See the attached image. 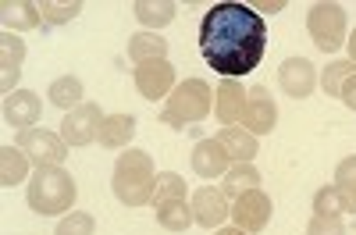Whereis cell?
I'll return each mask as SVG.
<instances>
[{
  "label": "cell",
  "instance_id": "30",
  "mask_svg": "<svg viewBox=\"0 0 356 235\" xmlns=\"http://www.w3.org/2000/svg\"><path fill=\"white\" fill-rule=\"evenodd\" d=\"M54 235H97V221L86 211H72V214L61 218V225H57Z\"/></svg>",
  "mask_w": 356,
  "mask_h": 235
},
{
  "label": "cell",
  "instance_id": "22",
  "mask_svg": "<svg viewBox=\"0 0 356 235\" xmlns=\"http://www.w3.org/2000/svg\"><path fill=\"white\" fill-rule=\"evenodd\" d=\"M250 189H260V171H257L253 164H232V168L225 171V179H221V193H225L228 200H239V196L250 193Z\"/></svg>",
  "mask_w": 356,
  "mask_h": 235
},
{
  "label": "cell",
  "instance_id": "16",
  "mask_svg": "<svg viewBox=\"0 0 356 235\" xmlns=\"http://www.w3.org/2000/svg\"><path fill=\"white\" fill-rule=\"evenodd\" d=\"M22 61H25V43H22V36H18V33H4V36H0V86H4V97L18 90Z\"/></svg>",
  "mask_w": 356,
  "mask_h": 235
},
{
  "label": "cell",
  "instance_id": "9",
  "mask_svg": "<svg viewBox=\"0 0 356 235\" xmlns=\"http://www.w3.org/2000/svg\"><path fill=\"white\" fill-rule=\"evenodd\" d=\"M278 125V104L264 86H250L246 90V107H243V129L253 136H267Z\"/></svg>",
  "mask_w": 356,
  "mask_h": 235
},
{
  "label": "cell",
  "instance_id": "24",
  "mask_svg": "<svg viewBox=\"0 0 356 235\" xmlns=\"http://www.w3.org/2000/svg\"><path fill=\"white\" fill-rule=\"evenodd\" d=\"M129 57L136 65H146V61H164L168 57V40L157 36V33H136L129 40Z\"/></svg>",
  "mask_w": 356,
  "mask_h": 235
},
{
  "label": "cell",
  "instance_id": "25",
  "mask_svg": "<svg viewBox=\"0 0 356 235\" xmlns=\"http://www.w3.org/2000/svg\"><path fill=\"white\" fill-rule=\"evenodd\" d=\"M132 11H136L139 25H146V33H157V29L175 22V4L171 0H157V4L154 0H139V4H132Z\"/></svg>",
  "mask_w": 356,
  "mask_h": 235
},
{
  "label": "cell",
  "instance_id": "11",
  "mask_svg": "<svg viewBox=\"0 0 356 235\" xmlns=\"http://www.w3.org/2000/svg\"><path fill=\"white\" fill-rule=\"evenodd\" d=\"M193 218H196V225H203V228H221L228 218H232V203H228V196L221 193V189H214V186H203V189H196L193 193Z\"/></svg>",
  "mask_w": 356,
  "mask_h": 235
},
{
  "label": "cell",
  "instance_id": "31",
  "mask_svg": "<svg viewBox=\"0 0 356 235\" xmlns=\"http://www.w3.org/2000/svg\"><path fill=\"white\" fill-rule=\"evenodd\" d=\"M314 214H332V218H342L346 214V203H342V193L335 186H321L317 196H314Z\"/></svg>",
  "mask_w": 356,
  "mask_h": 235
},
{
  "label": "cell",
  "instance_id": "36",
  "mask_svg": "<svg viewBox=\"0 0 356 235\" xmlns=\"http://www.w3.org/2000/svg\"><path fill=\"white\" fill-rule=\"evenodd\" d=\"M346 47H349V61H353V65H356V33H353V36H349V40H346Z\"/></svg>",
  "mask_w": 356,
  "mask_h": 235
},
{
  "label": "cell",
  "instance_id": "19",
  "mask_svg": "<svg viewBox=\"0 0 356 235\" xmlns=\"http://www.w3.org/2000/svg\"><path fill=\"white\" fill-rule=\"evenodd\" d=\"M136 136V118L132 114H107L100 125V146L104 150H125Z\"/></svg>",
  "mask_w": 356,
  "mask_h": 235
},
{
  "label": "cell",
  "instance_id": "23",
  "mask_svg": "<svg viewBox=\"0 0 356 235\" xmlns=\"http://www.w3.org/2000/svg\"><path fill=\"white\" fill-rule=\"evenodd\" d=\"M154 211H157V225L168 232H186L196 221L189 200H164V203H154Z\"/></svg>",
  "mask_w": 356,
  "mask_h": 235
},
{
  "label": "cell",
  "instance_id": "14",
  "mask_svg": "<svg viewBox=\"0 0 356 235\" xmlns=\"http://www.w3.org/2000/svg\"><path fill=\"white\" fill-rule=\"evenodd\" d=\"M243 107H246L243 82L239 79H221L218 90H214V114H218V122H225V129L235 125V122H243Z\"/></svg>",
  "mask_w": 356,
  "mask_h": 235
},
{
  "label": "cell",
  "instance_id": "2",
  "mask_svg": "<svg viewBox=\"0 0 356 235\" xmlns=\"http://www.w3.org/2000/svg\"><path fill=\"white\" fill-rule=\"evenodd\" d=\"M114 196L125 203V207H143V203H154L157 193V171L150 154L143 150H122L114 164V179H111Z\"/></svg>",
  "mask_w": 356,
  "mask_h": 235
},
{
  "label": "cell",
  "instance_id": "35",
  "mask_svg": "<svg viewBox=\"0 0 356 235\" xmlns=\"http://www.w3.org/2000/svg\"><path fill=\"white\" fill-rule=\"evenodd\" d=\"M214 235H250V232H243V228H235V225H232V228H218Z\"/></svg>",
  "mask_w": 356,
  "mask_h": 235
},
{
  "label": "cell",
  "instance_id": "17",
  "mask_svg": "<svg viewBox=\"0 0 356 235\" xmlns=\"http://www.w3.org/2000/svg\"><path fill=\"white\" fill-rule=\"evenodd\" d=\"M218 143L225 146V154L232 157V164H253V157L260 154V143L253 132L239 129V125H228L218 132Z\"/></svg>",
  "mask_w": 356,
  "mask_h": 235
},
{
  "label": "cell",
  "instance_id": "6",
  "mask_svg": "<svg viewBox=\"0 0 356 235\" xmlns=\"http://www.w3.org/2000/svg\"><path fill=\"white\" fill-rule=\"evenodd\" d=\"M18 150L33 161L36 168H61L72 146L65 143L61 132H50V129H25L18 132Z\"/></svg>",
  "mask_w": 356,
  "mask_h": 235
},
{
  "label": "cell",
  "instance_id": "15",
  "mask_svg": "<svg viewBox=\"0 0 356 235\" xmlns=\"http://www.w3.org/2000/svg\"><path fill=\"white\" fill-rule=\"evenodd\" d=\"M40 111H43V104H40V97L33 90H15V93L4 97V122L22 129V132L36 129L33 122H40Z\"/></svg>",
  "mask_w": 356,
  "mask_h": 235
},
{
  "label": "cell",
  "instance_id": "7",
  "mask_svg": "<svg viewBox=\"0 0 356 235\" xmlns=\"http://www.w3.org/2000/svg\"><path fill=\"white\" fill-rule=\"evenodd\" d=\"M271 211H275V203H271V196H267L264 189H250L239 200H232L235 228H243L250 235H257V232H264L267 225H271Z\"/></svg>",
  "mask_w": 356,
  "mask_h": 235
},
{
  "label": "cell",
  "instance_id": "29",
  "mask_svg": "<svg viewBox=\"0 0 356 235\" xmlns=\"http://www.w3.org/2000/svg\"><path fill=\"white\" fill-rule=\"evenodd\" d=\"M164 200H189V186H186L182 175H175V171H161L157 175L154 203H164Z\"/></svg>",
  "mask_w": 356,
  "mask_h": 235
},
{
  "label": "cell",
  "instance_id": "3",
  "mask_svg": "<svg viewBox=\"0 0 356 235\" xmlns=\"http://www.w3.org/2000/svg\"><path fill=\"white\" fill-rule=\"evenodd\" d=\"M29 207L43 218H57V214H72L75 200H79V186L65 168H36V175L29 179Z\"/></svg>",
  "mask_w": 356,
  "mask_h": 235
},
{
  "label": "cell",
  "instance_id": "32",
  "mask_svg": "<svg viewBox=\"0 0 356 235\" xmlns=\"http://www.w3.org/2000/svg\"><path fill=\"white\" fill-rule=\"evenodd\" d=\"M307 235H346V225L342 218H332V214H314L307 225Z\"/></svg>",
  "mask_w": 356,
  "mask_h": 235
},
{
  "label": "cell",
  "instance_id": "28",
  "mask_svg": "<svg viewBox=\"0 0 356 235\" xmlns=\"http://www.w3.org/2000/svg\"><path fill=\"white\" fill-rule=\"evenodd\" d=\"M40 15L47 25H65L82 15V4L79 0H40Z\"/></svg>",
  "mask_w": 356,
  "mask_h": 235
},
{
  "label": "cell",
  "instance_id": "18",
  "mask_svg": "<svg viewBox=\"0 0 356 235\" xmlns=\"http://www.w3.org/2000/svg\"><path fill=\"white\" fill-rule=\"evenodd\" d=\"M0 22H4V33H29L43 22L40 4H29V0H8L0 4Z\"/></svg>",
  "mask_w": 356,
  "mask_h": 235
},
{
  "label": "cell",
  "instance_id": "33",
  "mask_svg": "<svg viewBox=\"0 0 356 235\" xmlns=\"http://www.w3.org/2000/svg\"><path fill=\"white\" fill-rule=\"evenodd\" d=\"M339 100H342L349 111H356V72H353V75H349V82L342 86V97H339Z\"/></svg>",
  "mask_w": 356,
  "mask_h": 235
},
{
  "label": "cell",
  "instance_id": "8",
  "mask_svg": "<svg viewBox=\"0 0 356 235\" xmlns=\"http://www.w3.org/2000/svg\"><path fill=\"white\" fill-rule=\"evenodd\" d=\"M104 118H107V114H104L100 104H93V100H86L82 107L68 111V114H65V122H61V136H65V143H68V146H89V143H97Z\"/></svg>",
  "mask_w": 356,
  "mask_h": 235
},
{
  "label": "cell",
  "instance_id": "10",
  "mask_svg": "<svg viewBox=\"0 0 356 235\" xmlns=\"http://www.w3.org/2000/svg\"><path fill=\"white\" fill-rule=\"evenodd\" d=\"M175 65L164 61H146V65H136V90L143 100H168L171 90H175Z\"/></svg>",
  "mask_w": 356,
  "mask_h": 235
},
{
  "label": "cell",
  "instance_id": "1",
  "mask_svg": "<svg viewBox=\"0 0 356 235\" xmlns=\"http://www.w3.org/2000/svg\"><path fill=\"white\" fill-rule=\"evenodd\" d=\"M267 50V25L250 4H214L200 22V54L221 79L250 75Z\"/></svg>",
  "mask_w": 356,
  "mask_h": 235
},
{
  "label": "cell",
  "instance_id": "21",
  "mask_svg": "<svg viewBox=\"0 0 356 235\" xmlns=\"http://www.w3.org/2000/svg\"><path fill=\"white\" fill-rule=\"evenodd\" d=\"M29 161L22 150H18V143H4L0 146V186H18V182H25L29 179Z\"/></svg>",
  "mask_w": 356,
  "mask_h": 235
},
{
  "label": "cell",
  "instance_id": "27",
  "mask_svg": "<svg viewBox=\"0 0 356 235\" xmlns=\"http://www.w3.org/2000/svg\"><path fill=\"white\" fill-rule=\"evenodd\" d=\"M353 72H356L353 61H332V65H324V72H321V90H324V97H342V86L349 82Z\"/></svg>",
  "mask_w": 356,
  "mask_h": 235
},
{
  "label": "cell",
  "instance_id": "26",
  "mask_svg": "<svg viewBox=\"0 0 356 235\" xmlns=\"http://www.w3.org/2000/svg\"><path fill=\"white\" fill-rule=\"evenodd\" d=\"M335 189L342 193L346 214H356V154L339 161V168H335Z\"/></svg>",
  "mask_w": 356,
  "mask_h": 235
},
{
  "label": "cell",
  "instance_id": "5",
  "mask_svg": "<svg viewBox=\"0 0 356 235\" xmlns=\"http://www.w3.org/2000/svg\"><path fill=\"white\" fill-rule=\"evenodd\" d=\"M307 33L314 40L317 50L324 54H335L339 47H346V8L342 4H332V0H321V4L310 8L307 15Z\"/></svg>",
  "mask_w": 356,
  "mask_h": 235
},
{
  "label": "cell",
  "instance_id": "20",
  "mask_svg": "<svg viewBox=\"0 0 356 235\" xmlns=\"http://www.w3.org/2000/svg\"><path fill=\"white\" fill-rule=\"evenodd\" d=\"M47 100L54 107H61L65 114L82 107L86 104V90H82V79L79 75H61V79H54L50 82V90H47Z\"/></svg>",
  "mask_w": 356,
  "mask_h": 235
},
{
  "label": "cell",
  "instance_id": "13",
  "mask_svg": "<svg viewBox=\"0 0 356 235\" xmlns=\"http://www.w3.org/2000/svg\"><path fill=\"white\" fill-rule=\"evenodd\" d=\"M189 164H193V171L200 175V179H225V171L232 168V157L225 154V146L214 136V139H200L193 146Z\"/></svg>",
  "mask_w": 356,
  "mask_h": 235
},
{
  "label": "cell",
  "instance_id": "34",
  "mask_svg": "<svg viewBox=\"0 0 356 235\" xmlns=\"http://www.w3.org/2000/svg\"><path fill=\"white\" fill-rule=\"evenodd\" d=\"M250 8H260L264 15H278L285 8V0H257V4H250Z\"/></svg>",
  "mask_w": 356,
  "mask_h": 235
},
{
  "label": "cell",
  "instance_id": "4",
  "mask_svg": "<svg viewBox=\"0 0 356 235\" xmlns=\"http://www.w3.org/2000/svg\"><path fill=\"white\" fill-rule=\"evenodd\" d=\"M214 107V90L207 86L203 79H186V82H178L164 111H161V122L175 132H186L189 125H200L207 114H211Z\"/></svg>",
  "mask_w": 356,
  "mask_h": 235
},
{
  "label": "cell",
  "instance_id": "12",
  "mask_svg": "<svg viewBox=\"0 0 356 235\" xmlns=\"http://www.w3.org/2000/svg\"><path fill=\"white\" fill-rule=\"evenodd\" d=\"M278 86L292 100H307L317 90V68L307 61V57H289V61H282V68H278Z\"/></svg>",
  "mask_w": 356,
  "mask_h": 235
}]
</instances>
